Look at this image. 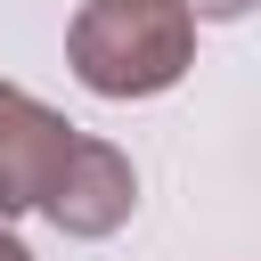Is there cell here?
<instances>
[{
  "label": "cell",
  "instance_id": "1",
  "mask_svg": "<svg viewBox=\"0 0 261 261\" xmlns=\"http://www.w3.org/2000/svg\"><path fill=\"white\" fill-rule=\"evenodd\" d=\"M65 65L90 98H163L196 65L188 0H82L65 24Z\"/></svg>",
  "mask_w": 261,
  "mask_h": 261
},
{
  "label": "cell",
  "instance_id": "6",
  "mask_svg": "<svg viewBox=\"0 0 261 261\" xmlns=\"http://www.w3.org/2000/svg\"><path fill=\"white\" fill-rule=\"evenodd\" d=\"M0 228H16V204H8V196H0Z\"/></svg>",
  "mask_w": 261,
  "mask_h": 261
},
{
  "label": "cell",
  "instance_id": "3",
  "mask_svg": "<svg viewBox=\"0 0 261 261\" xmlns=\"http://www.w3.org/2000/svg\"><path fill=\"white\" fill-rule=\"evenodd\" d=\"M65 147H73V122H65L57 106H41L33 90L0 82V196H8L16 212L41 204V188L57 179Z\"/></svg>",
  "mask_w": 261,
  "mask_h": 261
},
{
  "label": "cell",
  "instance_id": "2",
  "mask_svg": "<svg viewBox=\"0 0 261 261\" xmlns=\"http://www.w3.org/2000/svg\"><path fill=\"white\" fill-rule=\"evenodd\" d=\"M33 212H49V228H65V237L98 245V237H114V228L139 212V171H130V155H122V147H106V139H82V130H73V147H65V163H57V179L41 188V204H33Z\"/></svg>",
  "mask_w": 261,
  "mask_h": 261
},
{
  "label": "cell",
  "instance_id": "5",
  "mask_svg": "<svg viewBox=\"0 0 261 261\" xmlns=\"http://www.w3.org/2000/svg\"><path fill=\"white\" fill-rule=\"evenodd\" d=\"M0 261H33V245H24L16 228H0Z\"/></svg>",
  "mask_w": 261,
  "mask_h": 261
},
{
  "label": "cell",
  "instance_id": "4",
  "mask_svg": "<svg viewBox=\"0 0 261 261\" xmlns=\"http://www.w3.org/2000/svg\"><path fill=\"white\" fill-rule=\"evenodd\" d=\"M253 0H188V16H212V24H228V16H245Z\"/></svg>",
  "mask_w": 261,
  "mask_h": 261
}]
</instances>
